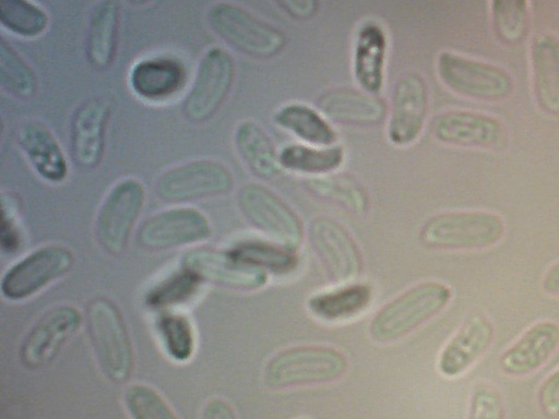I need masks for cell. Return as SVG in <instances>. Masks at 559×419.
<instances>
[{
  "instance_id": "obj_1",
  "label": "cell",
  "mask_w": 559,
  "mask_h": 419,
  "mask_svg": "<svg viewBox=\"0 0 559 419\" xmlns=\"http://www.w3.org/2000/svg\"><path fill=\"white\" fill-rule=\"evenodd\" d=\"M452 298L453 291L444 283L416 284L374 313L369 324L370 336L381 344L396 342L441 313Z\"/></svg>"
},
{
  "instance_id": "obj_2",
  "label": "cell",
  "mask_w": 559,
  "mask_h": 419,
  "mask_svg": "<svg viewBox=\"0 0 559 419\" xmlns=\"http://www.w3.org/2000/svg\"><path fill=\"white\" fill-rule=\"evenodd\" d=\"M348 366L347 357L334 347L294 346L270 358L263 379L272 390L326 384L342 379Z\"/></svg>"
},
{
  "instance_id": "obj_3",
  "label": "cell",
  "mask_w": 559,
  "mask_h": 419,
  "mask_svg": "<svg viewBox=\"0 0 559 419\" xmlns=\"http://www.w3.org/2000/svg\"><path fill=\"white\" fill-rule=\"evenodd\" d=\"M503 218L487 211H453L428 218L419 231L430 249L473 251L496 246L504 237Z\"/></svg>"
},
{
  "instance_id": "obj_4",
  "label": "cell",
  "mask_w": 559,
  "mask_h": 419,
  "mask_svg": "<svg viewBox=\"0 0 559 419\" xmlns=\"http://www.w3.org/2000/svg\"><path fill=\"white\" fill-rule=\"evenodd\" d=\"M210 28L233 49L255 59H269L282 51L285 34L246 8L227 1L212 4L206 12Z\"/></svg>"
},
{
  "instance_id": "obj_5",
  "label": "cell",
  "mask_w": 559,
  "mask_h": 419,
  "mask_svg": "<svg viewBox=\"0 0 559 419\" xmlns=\"http://www.w3.org/2000/svg\"><path fill=\"white\" fill-rule=\"evenodd\" d=\"M88 336L104 374L115 383L129 380L133 350L123 318L106 297H95L86 308Z\"/></svg>"
},
{
  "instance_id": "obj_6",
  "label": "cell",
  "mask_w": 559,
  "mask_h": 419,
  "mask_svg": "<svg viewBox=\"0 0 559 419\" xmlns=\"http://www.w3.org/2000/svg\"><path fill=\"white\" fill-rule=\"evenodd\" d=\"M234 184V175L225 164L212 158H197L162 172L154 183V191L163 202L182 204L225 195Z\"/></svg>"
},
{
  "instance_id": "obj_7",
  "label": "cell",
  "mask_w": 559,
  "mask_h": 419,
  "mask_svg": "<svg viewBox=\"0 0 559 419\" xmlns=\"http://www.w3.org/2000/svg\"><path fill=\"white\" fill-rule=\"evenodd\" d=\"M235 74L234 58L226 49L214 46L205 50L182 101L185 118L194 124L212 119L228 98Z\"/></svg>"
},
{
  "instance_id": "obj_8",
  "label": "cell",
  "mask_w": 559,
  "mask_h": 419,
  "mask_svg": "<svg viewBox=\"0 0 559 419\" xmlns=\"http://www.w3.org/2000/svg\"><path fill=\"white\" fill-rule=\"evenodd\" d=\"M437 73L450 91L479 101H500L513 91V79L503 68L453 51L439 53Z\"/></svg>"
},
{
  "instance_id": "obj_9",
  "label": "cell",
  "mask_w": 559,
  "mask_h": 419,
  "mask_svg": "<svg viewBox=\"0 0 559 419\" xmlns=\"http://www.w3.org/2000/svg\"><path fill=\"white\" fill-rule=\"evenodd\" d=\"M145 188L136 178L117 181L104 197L95 223L96 239L104 252L119 255L128 247L145 203Z\"/></svg>"
},
{
  "instance_id": "obj_10",
  "label": "cell",
  "mask_w": 559,
  "mask_h": 419,
  "mask_svg": "<svg viewBox=\"0 0 559 419\" xmlns=\"http://www.w3.org/2000/svg\"><path fill=\"white\" fill-rule=\"evenodd\" d=\"M247 222L280 244L296 250L302 240V223L293 208L269 188L246 183L237 194Z\"/></svg>"
},
{
  "instance_id": "obj_11",
  "label": "cell",
  "mask_w": 559,
  "mask_h": 419,
  "mask_svg": "<svg viewBox=\"0 0 559 419\" xmlns=\"http://www.w3.org/2000/svg\"><path fill=\"white\" fill-rule=\"evenodd\" d=\"M74 263L73 252L62 244L40 247L13 264L1 280L2 296L22 301L66 275Z\"/></svg>"
},
{
  "instance_id": "obj_12",
  "label": "cell",
  "mask_w": 559,
  "mask_h": 419,
  "mask_svg": "<svg viewBox=\"0 0 559 419\" xmlns=\"http://www.w3.org/2000/svg\"><path fill=\"white\" fill-rule=\"evenodd\" d=\"M212 231L205 214L178 206L147 217L138 229L136 241L145 250L165 251L203 242L211 238Z\"/></svg>"
},
{
  "instance_id": "obj_13",
  "label": "cell",
  "mask_w": 559,
  "mask_h": 419,
  "mask_svg": "<svg viewBox=\"0 0 559 419\" xmlns=\"http://www.w3.org/2000/svg\"><path fill=\"white\" fill-rule=\"evenodd\" d=\"M81 311L61 304L45 312L25 335L20 349L22 364L31 370L48 366L83 323Z\"/></svg>"
},
{
  "instance_id": "obj_14",
  "label": "cell",
  "mask_w": 559,
  "mask_h": 419,
  "mask_svg": "<svg viewBox=\"0 0 559 419\" xmlns=\"http://www.w3.org/2000/svg\"><path fill=\"white\" fill-rule=\"evenodd\" d=\"M308 239L332 282L349 284L361 274L362 258L355 240L332 217H316L309 224Z\"/></svg>"
},
{
  "instance_id": "obj_15",
  "label": "cell",
  "mask_w": 559,
  "mask_h": 419,
  "mask_svg": "<svg viewBox=\"0 0 559 419\" xmlns=\"http://www.w3.org/2000/svg\"><path fill=\"white\" fill-rule=\"evenodd\" d=\"M181 266L202 283L241 291L258 290L267 283L269 274L229 250L195 248L182 256Z\"/></svg>"
},
{
  "instance_id": "obj_16",
  "label": "cell",
  "mask_w": 559,
  "mask_h": 419,
  "mask_svg": "<svg viewBox=\"0 0 559 419\" xmlns=\"http://www.w3.org/2000/svg\"><path fill=\"white\" fill-rule=\"evenodd\" d=\"M111 104L93 96L75 108L70 122V149L74 164L85 170L96 168L104 156Z\"/></svg>"
},
{
  "instance_id": "obj_17",
  "label": "cell",
  "mask_w": 559,
  "mask_h": 419,
  "mask_svg": "<svg viewBox=\"0 0 559 419\" xmlns=\"http://www.w3.org/2000/svg\"><path fill=\"white\" fill-rule=\"evenodd\" d=\"M435 137L449 145L497 149L504 146L507 130L493 116L472 110H448L432 123Z\"/></svg>"
},
{
  "instance_id": "obj_18",
  "label": "cell",
  "mask_w": 559,
  "mask_h": 419,
  "mask_svg": "<svg viewBox=\"0 0 559 419\" xmlns=\"http://www.w3.org/2000/svg\"><path fill=\"white\" fill-rule=\"evenodd\" d=\"M428 93L424 79L414 72L404 74L394 84L388 136L396 146L412 144L419 136L427 116Z\"/></svg>"
},
{
  "instance_id": "obj_19",
  "label": "cell",
  "mask_w": 559,
  "mask_h": 419,
  "mask_svg": "<svg viewBox=\"0 0 559 419\" xmlns=\"http://www.w3.org/2000/svg\"><path fill=\"white\" fill-rule=\"evenodd\" d=\"M496 336L492 321L484 314L469 316L441 349L437 368L453 379L469 370L491 347Z\"/></svg>"
},
{
  "instance_id": "obj_20",
  "label": "cell",
  "mask_w": 559,
  "mask_h": 419,
  "mask_svg": "<svg viewBox=\"0 0 559 419\" xmlns=\"http://www.w3.org/2000/svg\"><path fill=\"white\" fill-rule=\"evenodd\" d=\"M559 348V324L543 320L526 328L499 357L500 370L509 376H526L539 370Z\"/></svg>"
},
{
  "instance_id": "obj_21",
  "label": "cell",
  "mask_w": 559,
  "mask_h": 419,
  "mask_svg": "<svg viewBox=\"0 0 559 419\" xmlns=\"http://www.w3.org/2000/svg\"><path fill=\"white\" fill-rule=\"evenodd\" d=\"M187 70L174 57H148L135 62L129 72V85L139 98L163 103L176 96L185 86Z\"/></svg>"
},
{
  "instance_id": "obj_22",
  "label": "cell",
  "mask_w": 559,
  "mask_h": 419,
  "mask_svg": "<svg viewBox=\"0 0 559 419\" xmlns=\"http://www.w3.org/2000/svg\"><path fill=\"white\" fill-rule=\"evenodd\" d=\"M17 144L35 172L45 181L61 183L69 175L66 154L50 128L40 120H28L17 131Z\"/></svg>"
},
{
  "instance_id": "obj_23",
  "label": "cell",
  "mask_w": 559,
  "mask_h": 419,
  "mask_svg": "<svg viewBox=\"0 0 559 419\" xmlns=\"http://www.w3.org/2000/svg\"><path fill=\"white\" fill-rule=\"evenodd\" d=\"M321 112L340 124L370 127L381 122L385 103L378 95L353 87H334L318 98Z\"/></svg>"
},
{
  "instance_id": "obj_24",
  "label": "cell",
  "mask_w": 559,
  "mask_h": 419,
  "mask_svg": "<svg viewBox=\"0 0 559 419\" xmlns=\"http://www.w3.org/2000/svg\"><path fill=\"white\" fill-rule=\"evenodd\" d=\"M533 88L537 105L550 116H559V38L538 34L531 46Z\"/></svg>"
},
{
  "instance_id": "obj_25",
  "label": "cell",
  "mask_w": 559,
  "mask_h": 419,
  "mask_svg": "<svg viewBox=\"0 0 559 419\" xmlns=\"http://www.w3.org/2000/svg\"><path fill=\"white\" fill-rule=\"evenodd\" d=\"M121 11L118 1L102 0L94 4L88 20L85 51L95 70H107L114 62L119 40Z\"/></svg>"
},
{
  "instance_id": "obj_26",
  "label": "cell",
  "mask_w": 559,
  "mask_h": 419,
  "mask_svg": "<svg viewBox=\"0 0 559 419\" xmlns=\"http://www.w3.org/2000/svg\"><path fill=\"white\" fill-rule=\"evenodd\" d=\"M386 35L374 21L364 22L356 34L354 75L361 89L378 95L383 84Z\"/></svg>"
},
{
  "instance_id": "obj_27",
  "label": "cell",
  "mask_w": 559,
  "mask_h": 419,
  "mask_svg": "<svg viewBox=\"0 0 559 419\" xmlns=\"http://www.w3.org/2000/svg\"><path fill=\"white\" fill-rule=\"evenodd\" d=\"M234 141L241 160L255 177L269 180L280 173V154L267 133L254 121L240 122Z\"/></svg>"
},
{
  "instance_id": "obj_28",
  "label": "cell",
  "mask_w": 559,
  "mask_h": 419,
  "mask_svg": "<svg viewBox=\"0 0 559 419\" xmlns=\"http://www.w3.org/2000/svg\"><path fill=\"white\" fill-rule=\"evenodd\" d=\"M372 300L370 286L349 283L335 289L319 292L307 301L309 312L325 322H340L364 312Z\"/></svg>"
},
{
  "instance_id": "obj_29",
  "label": "cell",
  "mask_w": 559,
  "mask_h": 419,
  "mask_svg": "<svg viewBox=\"0 0 559 419\" xmlns=\"http://www.w3.org/2000/svg\"><path fill=\"white\" fill-rule=\"evenodd\" d=\"M275 122L298 139L316 146H331L336 133L331 124L313 108L305 104H288L280 108Z\"/></svg>"
},
{
  "instance_id": "obj_30",
  "label": "cell",
  "mask_w": 559,
  "mask_h": 419,
  "mask_svg": "<svg viewBox=\"0 0 559 419\" xmlns=\"http://www.w3.org/2000/svg\"><path fill=\"white\" fill-rule=\"evenodd\" d=\"M155 328L165 352L171 360L182 363L193 357L195 332L186 314L175 310L158 311Z\"/></svg>"
},
{
  "instance_id": "obj_31",
  "label": "cell",
  "mask_w": 559,
  "mask_h": 419,
  "mask_svg": "<svg viewBox=\"0 0 559 419\" xmlns=\"http://www.w3.org/2000/svg\"><path fill=\"white\" fill-rule=\"evenodd\" d=\"M344 160L341 146H308L288 144L280 152L281 166L287 170L306 175H326L336 170Z\"/></svg>"
},
{
  "instance_id": "obj_32",
  "label": "cell",
  "mask_w": 559,
  "mask_h": 419,
  "mask_svg": "<svg viewBox=\"0 0 559 419\" xmlns=\"http://www.w3.org/2000/svg\"><path fill=\"white\" fill-rule=\"evenodd\" d=\"M229 251L238 259L267 274L290 273L298 263L295 250L277 242L243 240L233 246Z\"/></svg>"
},
{
  "instance_id": "obj_33",
  "label": "cell",
  "mask_w": 559,
  "mask_h": 419,
  "mask_svg": "<svg viewBox=\"0 0 559 419\" xmlns=\"http://www.w3.org/2000/svg\"><path fill=\"white\" fill-rule=\"evenodd\" d=\"M0 84L3 91L17 99H31L37 92L35 72L3 37L0 38Z\"/></svg>"
},
{
  "instance_id": "obj_34",
  "label": "cell",
  "mask_w": 559,
  "mask_h": 419,
  "mask_svg": "<svg viewBox=\"0 0 559 419\" xmlns=\"http://www.w3.org/2000/svg\"><path fill=\"white\" fill-rule=\"evenodd\" d=\"M0 23L16 36L36 38L47 29L49 15L45 9L31 1L3 0L0 3Z\"/></svg>"
},
{
  "instance_id": "obj_35",
  "label": "cell",
  "mask_w": 559,
  "mask_h": 419,
  "mask_svg": "<svg viewBox=\"0 0 559 419\" xmlns=\"http://www.w3.org/2000/svg\"><path fill=\"white\" fill-rule=\"evenodd\" d=\"M202 284L195 275L181 266L147 292L146 306L155 311L174 310L197 296Z\"/></svg>"
},
{
  "instance_id": "obj_36",
  "label": "cell",
  "mask_w": 559,
  "mask_h": 419,
  "mask_svg": "<svg viewBox=\"0 0 559 419\" xmlns=\"http://www.w3.org/2000/svg\"><path fill=\"white\" fill-rule=\"evenodd\" d=\"M491 16L498 38L507 45H518L526 36L530 25V7L525 0H495Z\"/></svg>"
},
{
  "instance_id": "obj_37",
  "label": "cell",
  "mask_w": 559,
  "mask_h": 419,
  "mask_svg": "<svg viewBox=\"0 0 559 419\" xmlns=\"http://www.w3.org/2000/svg\"><path fill=\"white\" fill-rule=\"evenodd\" d=\"M123 399L131 419H179L166 399L150 385H130Z\"/></svg>"
},
{
  "instance_id": "obj_38",
  "label": "cell",
  "mask_w": 559,
  "mask_h": 419,
  "mask_svg": "<svg viewBox=\"0 0 559 419\" xmlns=\"http://www.w3.org/2000/svg\"><path fill=\"white\" fill-rule=\"evenodd\" d=\"M311 191L321 197L335 202L355 213L367 208L368 200L364 190L346 178H325L309 182Z\"/></svg>"
},
{
  "instance_id": "obj_39",
  "label": "cell",
  "mask_w": 559,
  "mask_h": 419,
  "mask_svg": "<svg viewBox=\"0 0 559 419\" xmlns=\"http://www.w3.org/2000/svg\"><path fill=\"white\" fill-rule=\"evenodd\" d=\"M467 419H506L499 390L487 382L476 383L471 392Z\"/></svg>"
},
{
  "instance_id": "obj_40",
  "label": "cell",
  "mask_w": 559,
  "mask_h": 419,
  "mask_svg": "<svg viewBox=\"0 0 559 419\" xmlns=\"http://www.w3.org/2000/svg\"><path fill=\"white\" fill-rule=\"evenodd\" d=\"M537 402L540 411L548 418L559 417V368L554 370L542 382Z\"/></svg>"
},
{
  "instance_id": "obj_41",
  "label": "cell",
  "mask_w": 559,
  "mask_h": 419,
  "mask_svg": "<svg viewBox=\"0 0 559 419\" xmlns=\"http://www.w3.org/2000/svg\"><path fill=\"white\" fill-rule=\"evenodd\" d=\"M0 242L2 250L9 254L17 251L22 244V235L14 219L11 207H7L3 202Z\"/></svg>"
},
{
  "instance_id": "obj_42",
  "label": "cell",
  "mask_w": 559,
  "mask_h": 419,
  "mask_svg": "<svg viewBox=\"0 0 559 419\" xmlns=\"http://www.w3.org/2000/svg\"><path fill=\"white\" fill-rule=\"evenodd\" d=\"M277 4L289 16L297 20L311 19L318 11V2L314 0H282Z\"/></svg>"
},
{
  "instance_id": "obj_43",
  "label": "cell",
  "mask_w": 559,
  "mask_h": 419,
  "mask_svg": "<svg viewBox=\"0 0 559 419\" xmlns=\"http://www.w3.org/2000/svg\"><path fill=\"white\" fill-rule=\"evenodd\" d=\"M202 419H237L231 405L223 398H212L206 402Z\"/></svg>"
},
{
  "instance_id": "obj_44",
  "label": "cell",
  "mask_w": 559,
  "mask_h": 419,
  "mask_svg": "<svg viewBox=\"0 0 559 419\" xmlns=\"http://www.w3.org/2000/svg\"><path fill=\"white\" fill-rule=\"evenodd\" d=\"M542 286L545 292L559 298V261L546 271Z\"/></svg>"
},
{
  "instance_id": "obj_45",
  "label": "cell",
  "mask_w": 559,
  "mask_h": 419,
  "mask_svg": "<svg viewBox=\"0 0 559 419\" xmlns=\"http://www.w3.org/2000/svg\"><path fill=\"white\" fill-rule=\"evenodd\" d=\"M301 419H309V418H301Z\"/></svg>"
}]
</instances>
